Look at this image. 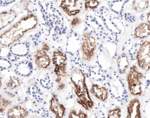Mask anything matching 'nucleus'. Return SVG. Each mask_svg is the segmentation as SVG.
<instances>
[{
    "instance_id": "9b49d317",
    "label": "nucleus",
    "mask_w": 150,
    "mask_h": 118,
    "mask_svg": "<svg viewBox=\"0 0 150 118\" xmlns=\"http://www.w3.org/2000/svg\"><path fill=\"white\" fill-rule=\"evenodd\" d=\"M18 16L17 11L10 10L0 13V31L11 24Z\"/></svg>"
},
{
    "instance_id": "1a4fd4ad",
    "label": "nucleus",
    "mask_w": 150,
    "mask_h": 118,
    "mask_svg": "<svg viewBox=\"0 0 150 118\" xmlns=\"http://www.w3.org/2000/svg\"><path fill=\"white\" fill-rule=\"evenodd\" d=\"M34 58L35 64L39 69L47 68L50 65L51 59L44 49L37 51Z\"/></svg>"
},
{
    "instance_id": "4be33fe9",
    "label": "nucleus",
    "mask_w": 150,
    "mask_h": 118,
    "mask_svg": "<svg viewBox=\"0 0 150 118\" xmlns=\"http://www.w3.org/2000/svg\"><path fill=\"white\" fill-rule=\"evenodd\" d=\"M99 4V2L98 1L94 0H89L85 1L84 6L85 11L88 10H93L98 7Z\"/></svg>"
},
{
    "instance_id": "ddd939ff",
    "label": "nucleus",
    "mask_w": 150,
    "mask_h": 118,
    "mask_svg": "<svg viewBox=\"0 0 150 118\" xmlns=\"http://www.w3.org/2000/svg\"><path fill=\"white\" fill-rule=\"evenodd\" d=\"M90 92L98 100L102 102L105 101L108 98V93L106 87L97 84H93Z\"/></svg>"
},
{
    "instance_id": "6e6552de",
    "label": "nucleus",
    "mask_w": 150,
    "mask_h": 118,
    "mask_svg": "<svg viewBox=\"0 0 150 118\" xmlns=\"http://www.w3.org/2000/svg\"><path fill=\"white\" fill-rule=\"evenodd\" d=\"M125 118H142L141 103L139 99L133 98L129 101L127 106Z\"/></svg>"
},
{
    "instance_id": "c85d7f7f",
    "label": "nucleus",
    "mask_w": 150,
    "mask_h": 118,
    "mask_svg": "<svg viewBox=\"0 0 150 118\" xmlns=\"http://www.w3.org/2000/svg\"><path fill=\"white\" fill-rule=\"evenodd\" d=\"M49 48H49V46H48L47 44H44V45H43L42 49H44V50L46 51H47L49 50Z\"/></svg>"
},
{
    "instance_id": "c756f323",
    "label": "nucleus",
    "mask_w": 150,
    "mask_h": 118,
    "mask_svg": "<svg viewBox=\"0 0 150 118\" xmlns=\"http://www.w3.org/2000/svg\"><path fill=\"white\" fill-rule=\"evenodd\" d=\"M62 78L60 77H57V78L56 79V82L58 84H60Z\"/></svg>"
},
{
    "instance_id": "39448f33",
    "label": "nucleus",
    "mask_w": 150,
    "mask_h": 118,
    "mask_svg": "<svg viewBox=\"0 0 150 118\" xmlns=\"http://www.w3.org/2000/svg\"><path fill=\"white\" fill-rule=\"evenodd\" d=\"M53 64L54 66V73L57 77H66L67 58L66 54L60 51H54L52 56Z\"/></svg>"
},
{
    "instance_id": "473e14b6",
    "label": "nucleus",
    "mask_w": 150,
    "mask_h": 118,
    "mask_svg": "<svg viewBox=\"0 0 150 118\" xmlns=\"http://www.w3.org/2000/svg\"><path fill=\"white\" fill-rule=\"evenodd\" d=\"M1 46H0V53H1Z\"/></svg>"
},
{
    "instance_id": "5701e85b",
    "label": "nucleus",
    "mask_w": 150,
    "mask_h": 118,
    "mask_svg": "<svg viewBox=\"0 0 150 118\" xmlns=\"http://www.w3.org/2000/svg\"><path fill=\"white\" fill-rule=\"evenodd\" d=\"M89 118H106V115L102 109L95 108Z\"/></svg>"
},
{
    "instance_id": "f8f14e48",
    "label": "nucleus",
    "mask_w": 150,
    "mask_h": 118,
    "mask_svg": "<svg viewBox=\"0 0 150 118\" xmlns=\"http://www.w3.org/2000/svg\"><path fill=\"white\" fill-rule=\"evenodd\" d=\"M15 71L17 74L21 76H29L32 73V64L28 60L19 62L16 65Z\"/></svg>"
},
{
    "instance_id": "dca6fc26",
    "label": "nucleus",
    "mask_w": 150,
    "mask_h": 118,
    "mask_svg": "<svg viewBox=\"0 0 150 118\" xmlns=\"http://www.w3.org/2000/svg\"><path fill=\"white\" fill-rule=\"evenodd\" d=\"M150 35V25L147 23L140 24L135 29L134 36L137 38H145Z\"/></svg>"
},
{
    "instance_id": "2f4dec72",
    "label": "nucleus",
    "mask_w": 150,
    "mask_h": 118,
    "mask_svg": "<svg viewBox=\"0 0 150 118\" xmlns=\"http://www.w3.org/2000/svg\"><path fill=\"white\" fill-rule=\"evenodd\" d=\"M3 77L0 76V88L1 87L2 84V81Z\"/></svg>"
},
{
    "instance_id": "6ab92c4d",
    "label": "nucleus",
    "mask_w": 150,
    "mask_h": 118,
    "mask_svg": "<svg viewBox=\"0 0 150 118\" xmlns=\"http://www.w3.org/2000/svg\"><path fill=\"white\" fill-rule=\"evenodd\" d=\"M68 118H89V117L87 113L81 109L78 112L75 109H72L69 113Z\"/></svg>"
},
{
    "instance_id": "bb28decb",
    "label": "nucleus",
    "mask_w": 150,
    "mask_h": 118,
    "mask_svg": "<svg viewBox=\"0 0 150 118\" xmlns=\"http://www.w3.org/2000/svg\"><path fill=\"white\" fill-rule=\"evenodd\" d=\"M82 21L80 18H79L78 17H75L71 22V26L73 27H76L79 25L80 24L82 23Z\"/></svg>"
},
{
    "instance_id": "a211bd4d",
    "label": "nucleus",
    "mask_w": 150,
    "mask_h": 118,
    "mask_svg": "<svg viewBox=\"0 0 150 118\" xmlns=\"http://www.w3.org/2000/svg\"><path fill=\"white\" fill-rule=\"evenodd\" d=\"M132 8L137 13H141L148 9L149 6V1L135 0L132 3Z\"/></svg>"
},
{
    "instance_id": "0eeeda50",
    "label": "nucleus",
    "mask_w": 150,
    "mask_h": 118,
    "mask_svg": "<svg viewBox=\"0 0 150 118\" xmlns=\"http://www.w3.org/2000/svg\"><path fill=\"white\" fill-rule=\"evenodd\" d=\"M49 103V111L55 115V118H63L65 116L67 108L64 105L60 103L56 94H53Z\"/></svg>"
},
{
    "instance_id": "72a5a7b5",
    "label": "nucleus",
    "mask_w": 150,
    "mask_h": 118,
    "mask_svg": "<svg viewBox=\"0 0 150 118\" xmlns=\"http://www.w3.org/2000/svg\"></svg>"
},
{
    "instance_id": "423d86ee",
    "label": "nucleus",
    "mask_w": 150,
    "mask_h": 118,
    "mask_svg": "<svg viewBox=\"0 0 150 118\" xmlns=\"http://www.w3.org/2000/svg\"><path fill=\"white\" fill-rule=\"evenodd\" d=\"M139 67L145 71L150 70V41L144 42L138 50L136 56Z\"/></svg>"
},
{
    "instance_id": "f3484780",
    "label": "nucleus",
    "mask_w": 150,
    "mask_h": 118,
    "mask_svg": "<svg viewBox=\"0 0 150 118\" xmlns=\"http://www.w3.org/2000/svg\"><path fill=\"white\" fill-rule=\"evenodd\" d=\"M117 61L119 73L120 74H125L129 65L127 55L126 53H122L119 56Z\"/></svg>"
},
{
    "instance_id": "a878e982",
    "label": "nucleus",
    "mask_w": 150,
    "mask_h": 118,
    "mask_svg": "<svg viewBox=\"0 0 150 118\" xmlns=\"http://www.w3.org/2000/svg\"><path fill=\"white\" fill-rule=\"evenodd\" d=\"M10 104L11 103L8 100L0 96V113L4 112Z\"/></svg>"
},
{
    "instance_id": "cd10ccee",
    "label": "nucleus",
    "mask_w": 150,
    "mask_h": 118,
    "mask_svg": "<svg viewBox=\"0 0 150 118\" xmlns=\"http://www.w3.org/2000/svg\"><path fill=\"white\" fill-rule=\"evenodd\" d=\"M65 87H66V85H65V84L63 83H60L59 84V85H58L57 89L59 91L62 90L65 88Z\"/></svg>"
},
{
    "instance_id": "4468645a",
    "label": "nucleus",
    "mask_w": 150,
    "mask_h": 118,
    "mask_svg": "<svg viewBox=\"0 0 150 118\" xmlns=\"http://www.w3.org/2000/svg\"><path fill=\"white\" fill-rule=\"evenodd\" d=\"M28 44L24 42H18L11 46L10 52L12 55L17 57H24L28 53Z\"/></svg>"
},
{
    "instance_id": "b1692460",
    "label": "nucleus",
    "mask_w": 150,
    "mask_h": 118,
    "mask_svg": "<svg viewBox=\"0 0 150 118\" xmlns=\"http://www.w3.org/2000/svg\"><path fill=\"white\" fill-rule=\"evenodd\" d=\"M12 67L10 60L6 58H0V68L2 69H8Z\"/></svg>"
},
{
    "instance_id": "f03ea898",
    "label": "nucleus",
    "mask_w": 150,
    "mask_h": 118,
    "mask_svg": "<svg viewBox=\"0 0 150 118\" xmlns=\"http://www.w3.org/2000/svg\"><path fill=\"white\" fill-rule=\"evenodd\" d=\"M70 79L71 88L77 103L86 110H92L94 103L90 96L83 72L79 69L75 68L71 71Z\"/></svg>"
},
{
    "instance_id": "f257e3e1",
    "label": "nucleus",
    "mask_w": 150,
    "mask_h": 118,
    "mask_svg": "<svg viewBox=\"0 0 150 118\" xmlns=\"http://www.w3.org/2000/svg\"><path fill=\"white\" fill-rule=\"evenodd\" d=\"M38 19L33 14L22 18L18 22L0 35V45L9 47L16 43L25 33L37 26Z\"/></svg>"
},
{
    "instance_id": "7ed1b4c3",
    "label": "nucleus",
    "mask_w": 150,
    "mask_h": 118,
    "mask_svg": "<svg viewBox=\"0 0 150 118\" xmlns=\"http://www.w3.org/2000/svg\"><path fill=\"white\" fill-rule=\"evenodd\" d=\"M144 77L143 74L138 71L136 66H132L127 77L129 91L133 96L142 95V84L141 80Z\"/></svg>"
},
{
    "instance_id": "20e7f679",
    "label": "nucleus",
    "mask_w": 150,
    "mask_h": 118,
    "mask_svg": "<svg viewBox=\"0 0 150 118\" xmlns=\"http://www.w3.org/2000/svg\"><path fill=\"white\" fill-rule=\"evenodd\" d=\"M83 42L81 46L82 58L86 61H90L93 57L97 45L95 37L89 32L83 34Z\"/></svg>"
},
{
    "instance_id": "2eb2a0df",
    "label": "nucleus",
    "mask_w": 150,
    "mask_h": 118,
    "mask_svg": "<svg viewBox=\"0 0 150 118\" xmlns=\"http://www.w3.org/2000/svg\"><path fill=\"white\" fill-rule=\"evenodd\" d=\"M28 115V111L19 105L11 107L7 113V116L10 118H25Z\"/></svg>"
},
{
    "instance_id": "412c9836",
    "label": "nucleus",
    "mask_w": 150,
    "mask_h": 118,
    "mask_svg": "<svg viewBox=\"0 0 150 118\" xmlns=\"http://www.w3.org/2000/svg\"><path fill=\"white\" fill-rule=\"evenodd\" d=\"M122 116V109L116 106L108 111L107 118H121Z\"/></svg>"
},
{
    "instance_id": "393cba45",
    "label": "nucleus",
    "mask_w": 150,
    "mask_h": 118,
    "mask_svg": "<svg viewBox=\"0 0 150 118\" xmlns=\"http://www.w3.org/2000/svg\"><path fill=\"white\" fill-rule=\"evenodd\" d=\"M38 115L41 118H54L46 108L42 107L37 111Z\"/></svg>"
},
{
    "instance_id": "aec40b11",
    "label": "nucleus",
    "mask_w": 150,
    "mask_h": 118,
    "mask_svg": "<svg viewBox=\"0 0 150 118\" xmlns=\"http://www.w3.org/2000/svg\"><path fill=\"white\" fill-rule=\"evenodd\" d=\"M21 81L20 79L16 77H12L11 78L6 84L7 88L10 90H14L20 87Z\"/></svg>"
},
{
    "instance_id": "9d476101",
    "label": "nucleus",
    "mask_w": 150,
    "mask_h": 118,
    "mask_svg": "<svg viewBox=\"0 0 150 118\" xmlns=\"http://www.w3.org/2000/svg\"><path fill=\"white\" fill-rule=\"evenodd\" d=\"M77 1L74 0H66L61 3L59 7L68 15L73 16L77 15L80 12V9L77 7Z\"/></svg>"
},
{
    "instance_id": "7c9ffc66",
    "label": "nucleus",
    "mask_w": 150,
    "mask_h": 118,
    "mask_svg": "<svg viewBox=\"0 0 150 118\" xmlns=\"http://www.w3.org/2000/svg\"><path fill=\"white\" fill-rule=\"evenodd\" d=\"M147 21L150 25V11L148 15V16H147Z\"/></svg>"
}]
</instances>
